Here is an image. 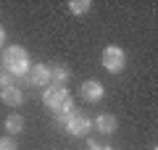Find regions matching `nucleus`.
Returning <instances> with one entry per match:
<instances>
[{
  "label": "nucleus",
  "instance_id": "obj_1",
  "mask_svg": "<svg viewBox=\"0 0 158 150\" xmlns=\"http://www.w3.org/2000/svg\"><path fill=\"white\" fill-rule=\"evenodd\" d=\"M3 69H6L13 79L27 77L29 69H32V61H29L27 48H24V45H8V48H6V56H3Z\"/></svg>",
  "mask_w": 158,
  "mask_h": 150
},
{
  "label": "nucleus",
  "instance_id": "obj_2",
  "mask_svg": "<svg viewBox=\"0 0 158 150\" xmlns=\"http://www.w3.org/2000/svg\"><path fill=\"white\" fill-rule=\"evenodd\" d=\"M100 63H103V69H106L108 74H121L124 66H127V53L118 48V45H108L100 53Z\"/></svg>",
  "mask_w": 158,
  "mask_h": 150
},
{
  "label": "nucleus",
  "instance_id": "obj_3",
  "mask_svg": "<svg viewBox=\"0 0 158 150\" xmlns=\"http://www.w3.org/2000/svg\"><path fill=\"white\" fill-rule=\"evenodd\" d=\"M71 100V92H69L66 87H58V84H48L45 92H42V103H45V108H50L53 113H58L63 108V103H69Z\"/></svg>",
  "mask_w": 158,
  "mask_h": 150
},
{
  "label": "nucleus",
  "instance_id": "obj_4",
  "mask_svg": "<svg viewBox=\"0 0 158 150\" xmlns=\"http://www.w3.org/2000/svg\"><path fill=\"white\" fill-rule=\"evenodd\" d=\"M63 127H66V132L71 134V137H85V134H90V129H92V119L85 116V113H79V111H74L71 116L63 121Z\"/></svg>",
  "mask_w": 158,
  "mask_h": 150
},
{
  "label": "nucleus",
  "instance_id": "obj_5",
  "mask_svg": "<svg viewBox=\"0 0 158 150\" xmlns=\"http://www.w3.org/2000/svg\"><path fill=\"white\" fill-rule=\"evenodd\" d=\"M79 92H82V98H85L87 103H100V100L106 98V87H103L98 79H87V82H82Z\"/></svg>",
  "mask_w": 158,
  "mask_h": 150
},
{
  "label": "nucleus",
  "instance_id": "obj_6",
  "mask_svg": "<svg viewBox=\"0 0 158 150\" xmlns=\"http://www.w3.org/2000/svg\"><path fill=\"white\" fill-rule=\"evenodd\" d=\"M27 82L32 87H48L50 84V71H48V63H32L27 74Z\"/></svg>",
  "mask_w": 158,
  "mask_h": 150
},
{
  "label": "nucleus",
  "instance_id": "obj_7",
  "mask_svg": "<svg viewBox=\"0 0 158 150\" xmlns=\"http://www.w3.org/2000/svg\"><path fill=\"white\" fill-rule=\"evenodd\" d=\"M92 129H98L100 134H113L118 129V119L113 113H100V116L92 119Z\"/></svg>",
  "mask_w": 158,
  "mask_h": 150
},
{
  "label": "nucleus",
  "instance_id": "obj_8",
  "mask_svg": "<svg viewBox=\"0 0 158 150\" xmlns=\"http://www.w3.org/2000/svg\"><path fill=\"white\" fill-rule=\"evenodd\" d=\"M0 100H3L6 106H11V108H19V106L24 103V92H21V87L11 84V87L0 90Z\"/></svg>",
  "mask_w": 158,
  "mask_h": 150
},
{
  "label": "nucleus",
  "instance_id": "obj_9",
  "mask_svg": "<svg viewBox=\"0 0 158 150\" xmlns=\"http://www.w3.org/2000/svg\"><path fill=\"white\" fill-rule=\"evenodd\" d=\"M48 71H50V84H58V87H66L69 77H71L69 66H63V63H50Z\"/></svg>",
  "mask_w": 158,
  "mask_h": 150
},
{
  "label": "nucleus",
  "instance_id": "obj_10",
  "mask_svg": "<svg viewBox=\"0 0 158 150\" xmlns=\"http://www.w3.org/2000/svg\"><path fill=\"white\" fill-rule=\"evenodd\" d=\"M6 132L11 134V137L24 132V116H21V113H11V116H6Z\"/></svg>",
  "mask_w": 158,
  "mask_h": 150
},
{
  "label": "nucleus",
  "instance_id": "obj_11",
  "mask_svg": "<svg viewBox=\"0 0 158 150\" xmlns=\"http://www.w3.org/2000/svg\"><path fill=\"white\" fill-rule=\"evenodd\" d=\"M69 11H71L74 16H85V13L92 11V3L90 0H69Z\"/></svg>",
  "mask_w": 158,
  "mask_h": 150
},
{
  "label": "nucleus",
  "instance_id": "obj_12",
  "mask_svg": "<svg viewBox=\"0 0 158 150\" xmlns=\"http://www.w3.org/2000/svg\"><path fill=\"white\" fill-rule=\"evenodd\" d=\"M13 84V77L6 71V69H0V90H6V87H11Z\"/></svg>",
  "mask_w": 158,
  "mask_h": 150
},
{
  "label": "nucleus",
  "instance_id": "obj_13",
  "mask_svg": "<svg viewBox=\"0 0 158 150\" xmlns=\"http://www.w3.org/2000/svg\"><path fill=\"white\" fill-rule=\"evenodd\" d=\"M0 150H16V140L13 137H0Z\"/></svg>",
  "mask_w": 158,
  "mask_h": 150
},
{
  "label": "nucleus",
  "instance_id": "obj_14",
  "mask_svg": "<svg viewBox=\"0 0 158 150\" xmlns=\"http://www.w3.org/2000/svg\"><path fill=\"white\" fill-rule=\"evenodd\" d=\"M90 150H111V148H106V145H95V142H90Z\"/></svg>",
  "mask_w": 158,
  "mask_h": 150
},
{
  "label": "nucleus",
  "instance_id": "obj_15",
  "mask_svg": "<svg viewBox=\"0 0 158 150\" xmlns=\"http://www.w3.org/2000/svg\"><path fill=\"white\" fill-rule=\"evenodd\" d=\"M3 45H6V29L0 27V48H3Z\"/></svg>",
  "mask_w": 158,
  "mask_h": 150
},
{
  "label": "nucleus",
  "instance_id": "obj_16",
  "mask_svg": "<svg viewBox=\"0 0 158 150\" xmlns=\"http://www.w3.org/2000/svg\"><path fill=\"white\" fill-rule=\"evenodd\" d=\"M153 150H156V148H153Z\"/></svg>",
  "mask_w": 158,
  "mask_h": 150
}]
</instances>
